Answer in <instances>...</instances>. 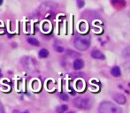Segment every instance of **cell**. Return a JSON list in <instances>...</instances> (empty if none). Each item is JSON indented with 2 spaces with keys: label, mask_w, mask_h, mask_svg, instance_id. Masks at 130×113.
I'll return each mask as SVG.
<instances>
[{
  "label": "cell",
  "mask_w": 130,
  "mask_h": 113,
  "mask_svg": "<svg viewBox=\"0 0 130 113\" xmlns=\"http://www.w3.org/2000/svg\"><path fill=\"white\" fill-rule=\"evenodd\" d=\"M99 113H122V109L120 107L116 104L112 103L111 102H102L98 107Z\"/></svg>",
  "instance_id": "cell-1"
},
{
  "label": "cell",
  "mask_w": 130,
  "mask_h": 113,
  "mask_svg": "<svg viewBox=\"0 0 130 113\" xmlns=\"http://www.w3.org/2000/svg\"><path fill=\"white\" fill-rule=\"evenodd\" d=\"M74 44L77 50H81V51L87 50L90 46V37L89 35H81V36L76 37L74 39Z\"/></svg>",
  "instance_id": "cell-2"
},
{
  "label": "cell",
  "mask_w": 130,
  "mask_h": 113,
  "mask_svg": "<svg viewBox=\"0 0 130 113\" xmlns=\"http://www.w3.org/2000/svg\"><path fill=\"white\" fill-rule=\"evenodd\" d=\"M74 104L79 109H89L92 105V100L89 96H80L74 100Z\"/></svg>",
  "instance_id": "cell-3"
},
{
  "label": "cell",
  "mask_w": 130,
  "mask_h": 113,
  "mask_svg": "<svg viewBox=\"0 0 130 113\" xmlns=\"http://www.w3.org/2000/svg\"><path fill=\"white\" fill-rule=\"evenodd\" d=\"M21 64L26 69H28V71H36V59H34L31 57H24V58H21Z\"/></svg>",
  "instance_id": "cell-4"
},
{
  "label": "cell",
  "mask_w": 130,
  "mask_h": 113,
  "mask_svg": "<svg viewBox=\"0 0 130 113\" xmlns=\"http://www.w3.org/2000/svg\"><path fill=\"white\" fill-rule=\"evenodd\" d=\"M113 99H114L115 102L119 104H125L126 102V96L124 95H122V94H115L113 95Z\"/></svg>",
  "instance_id": "cell-5"
},
{
  "label": "cell",
  "mask_w": 130,
  "mask_h": 113,
  "mask_svg": "<svg viewBox=\"0 0 130 113\" xmlns=\"http://www.w3.org/2000/svg\"><path fill=\"white\" fill-rule=\"evenodd\" d=\"M91 57H92L93 58H96V59H104V58H105L104 54L100 51V50H92V52H91Z\"/></svg>",
  "instance_id": "cell-6"
},
{
  "label": "cell",
  "mask_w": 130,
  "mask_h": 113,
  "mask_svg": "<svg viewBox=\"0 0 130 113\" xmlns=\"http://www.w3.org/2000/svg\"><path fill=\"white\" fill-rule=\"evenodd\" d=\"M83 65H84V62H83V60L81 59V58H77V59L74 60L73 66H74V70H81V69L83 67Z\"/></svg>",
  "instance_id": "cell-7"
},
{
  "label": "cell",
  "mask_w": 130,
  "mask_h": 113,
  "mask_svg": "<svg viewBox=\"0 0 130 113\" xmlns=\"http://www.w3.org/2000/svg\"><path fill=\"white\" fill-rule=\"evenodd\" d=\"M111 75L114 77H119L121 74L120 68H119V66H117V65H115V66H113L112 68H111Z\"/></svg>",
  "instance_id": "cell-8"
},
{
  "label": "cell",
  "mask_w": 130,
  "mask_h": 113,
  "mask_svg": "<svg viewBox=\"0 0 130 113\" xmlns=\"http://www.w3.org/2000/svg\"><path fill=\"white\" fill-rule=\"evenodd\" d=\"M28 43H29L30 45H33V46H39L40 43L37 39L34 38V37H29L28 38Z\"/></svg>",
  "instance_id": "cell-9"
},
{
  "label": "cell",
  "mask_w": 130,
  "mask_h": 113,
  "mask_svg": "<svg viewBox=\"0 0 130 113\" xmlns=\"http://www.w3.org/2000/svg\"><path fill=\"white\" fill-rule=\"evenodd\" d=\"M38 55H39L40 58H45L49 56V51H48V50H46V49H42V50H40L39 52H38Z\"/></svg>",
  "instance_id": "cell-10"
},
{
  "label": "cell",
  "mask_w": 130,
  "mask_h": 113,
  "mask_svg": "<svg viewBox=\"0 0 130 113\" xmlns=\"http://www.w3.org/2000/svg\"><path fill=\"white\" fill-rule=\"evenodd\" d=\"M67 109H68L67 105H66V104H62V105H59L57 107L56 111L58 113H64L65 111H66Z\"/></svg>",
  "instance_id": "cell-11"
},
{
  "label": "cell",
  "mask_w": 130,
  "mask_h": 113,
  "mask_svg": "<svg viewBox=\"0 0 130 113\" xmlns=\"http://www.w3.org/2000/svg\"><path fill=\"white\" fill-rule=\"evenodd\" d=\"M76 88H77L78 90H82V89L84 88V82L81 80H77V82H76Z\"/></svg>",
  "instance_id": "cell-12"
},
{
  "label": "cell",
  "mask_w": 130,
  "mask_h": 113,
  "mask_svg": "<svg viewBox=\"0 0 130 113\" xmlns=\"http://www.w3.org/2000/svg\"><path fill=\"white\" fill-rule=\"evenodd\" d=\"M87 28H88V26H87V24L85 22H81V24L79 25V30L81 32H82V33H84V32L86 31Z\"/></svg>",
  "instance_id": "cell-13"
},
{
  "label": "cell",
  "mask_w": 130,
  "mask_h": 113,
  "mask_svg": "<svg viewBox=\"0 0 130 113\" xmlns=\"http://www.w3.org/2000/svg\"><path fill=\"white\" fill-rule=\"evenodd\" d=\"M66 54H67L69 57H71V58H76V57H79V54L76 53V52L74 51H72V50H67L66 51Z\"/></svg>",
  "instance_id": "cell-14"
},
{
  "label": "cell",
  "mask_w": 130,
  "mask_h": 113,
  "mask_svg": "<svg viewBox=\"0 0 130 113\" xmlns=\"http://www.w3.org/2000/svg\"><path fill=\"white\" fill-rule=\"evenodd\" d=\"M50 28H51V26L48 22H44L43 24V30L44 32H48L50 31Z\"/></svg>",
  "instance_id": "cell-15"
},
{
  "label": "cell",
  "mask_w": 130,
  "mask_h": 113,
  "mask_svg": "<svg viewBox=\"0 0 130 113\" xmlns=\"http://www.w3.org/2000/svg\"><path fill=\"white\" fill-rule=\"evenodd\" d=\"M54 49L57 52H63L65 50V49L62 46H59L58 44H54Z\"/></svg>",
  "instance_id": "cell-16"
},
{
  "label": "cell",
  "mask_w": 130,
  "mask_h": 113,
  "mask_svg": "<svg viewBox=\"0 0 130 113\" xmlns=\"http://www.w3.org/2000/svg\"><path fill=\"white\" fill-rule=\"evenodd\" d=\"M39 82L37 81V80H34V81L32 82V87L33 89H35V90H38V88H39Z\"/></svg>",
  "instance_id": "cell-17"
},
{
  "label": "cell",
  "mask_w": 130,
  "mask_h": 113,
  "mask_svg": "<svg viewBox=\"0 0 130 113\" xmlns=\"http://www.w3.org/2000/svg\"><path fill=\"white\" fill-rule=\"evenodd\" d=\"M76 4L79 8H82L84 6V0H76Z\"/></svg>",
  "instance_id": "cell-18"
},
{
  "label": "cell",
  "mask_w": 130,
  "mask_h": 113,
  "mask_svg": "<svg viewBox=\"0 0 130 113\" xmlns=\"http://www.w3.org/2000/svg\"><path fill=\"white\" fill-rule=\"evenodd\" d=\"M59 97L62 99L63 101H67L68 100V95L64 94V93H61L60 95H59Z\"/></svg>",
  "instance_id": "cell-19"
},
{
  "label": "cell",
  "mask_w": 130,
  "mask_h": 113,
  "mask_svg": "<svg viewBox=\"0 0 130 113\" xmlns=\"http://www.w3.org/2000/svg\"><path fill=\"white\" fill-rule=\"evenodd\" d=\"M0 113H6L5 109H4V106H3V104L1 103V102H0Z\"/></svg>",
  "instance_id": "cell-20"
},
{
  "label": "cell",
  "mask_w": 130,
  "mask_h": 113,
  "mask_svg": "<svg viewBox=\"0 0 130 113\" xmlns=\"http://www.w3.org/2000/svg\"><path fill=\"white\" fill-rule=\"evenodd\" d=\"M13 113H21V112H20L19 110H16V109H15V110H13Z\"/></svg>",
  "instance_id": "cell-21"
},
{
  "label": "cell",
  "mask_w": 130,
  "mask_h": 113,
  "mask_svg": "<svg viewBox=\"0 0 130 113\" xmlns=\"http://www.w3.org/2000/svg\"><path fill=\"white\" fill-rule=\"evenodd\" d=\"M3 4V0H0V6Z\"/></svg>",
  "instance_id": "cell-22"
},
{
  "label": "cell",
  "mask_w": 130,
  "mask_h": 113,
  "mask_svg": "<svg viewBox=\"0 0 130 113\" xmlns=\"http://www.w3.org/2000/svg\"><path fill=\"white\" fill-rule=\"evenodd\" d=\"M23 113H29V112H28V110H26V111H24V112H23Z\"/></svg>",
  "instance_id": "cell-23"
},
{
  "label": "cell",
  "mask_w": 130,
  "mask_h": 113,
  "mask_svg": "<svg viewBox=\"0 0 130 113\" xmlns=\"http://www.w3.org/2000/svg\"><path fill=\"white\" fill-rule=\"evenodd\" d=\"M128 15H129V17H130V11H129V13H128Z\"/></svg>",
  "instance_id": "cell-24"
},
{
  "label": "cell",
  "mask_w": 130,
  "mask_h": 113,
  "mask_svg": "<svg viewBox=\"0 0 130 113\" xmlns=\"http://www.w3.org/2000/svg\"><path fill=\"white\" fill-rule=\"evenodd\" d=\"M69 113H74V112H69Z\"/></svg>",
  "instance_id": "cell-25"
}]
</instances>
